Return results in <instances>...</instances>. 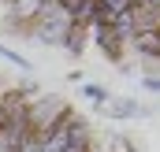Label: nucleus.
<instances>
[{
	"instance_id": "1",
	"label": "nucleus",
	"mask_w": 160,
	"mask_h": 152,
	"mask_svg": "<svg viewBox=\"0 0 160 152\" xmlns=\"http://www.w3.org/2000/svg\"><path fill=\"white\" fill-rule=\"evenodd\" d=\"M71 112V104L63 100V97H52V93H41L38 100L26 108V122H30V134L41 137V134H48L63 115Z\"/></svg>"
},
{
	"instance_id": "2",
	"label": "nucleus",
	"mask_w": 160,
	"mask_h": 152,
	"mask_svg": "<svg viewBox=\"0 0 160 152\" xmlns=\"http://www.w3.org/2000/svg\"><path fill=\"white\" fill-rule=\"evenodd\" d=\"M89 34H93V41L101 45V52H104V59H112V63H119L123 59V41L108 30V26H89Z\"/></svg>"
},
{
	"instance_id": "3",
	"label": "nucleus",
	"mask_w": 160,
	"mask_h": 152,
	"mask_svg": "<svg viewBox=\"0 0 160 152\" xmlns=\"http://www.w3.org/2000/svg\"><path fill=\"white\" fill-rule=\"evenodd\" d=\"M130 48H134L138 56L160 59V26H157V30H142V34H134V37H130Z\"/></svg>"
},
{
	"instance_id": "4",
	"label": "nucleus",
	"mask_w": 160,
	"mask_h": 152,
	"mask_svg": "<svg viewBox=\"0 0 160 152\" xmlns=\"http://www.w3.org/2000/svg\"><path fill=\"white\" fill-rule=\"evenodd\" d=\"M93 130H89V122H78L75 130H71V141H67V149L63 152H93Z\"/></svg>"
},
{
	"instance_id": "5",
	"label": "nucleus",
	"mask_w": 160,
	"mask_h": 152,
	"mask_svg": "<svg viewBox=\"0 0 160 152\" xmlns=\"http://www.w3.org/2000/svg\"><path fill=\"white\" fill-rule=\"evenodd\" d=\"M108 30H112L123 45H130V37H134V7H130V11H119V15L112 19V26H108Z\"/></svg>"
},
{
	"instance_id": "6",
	"label": "nucleus",
	"mask_w": 160,
	"mask_h": 152,
	"mask_svg": "<svg viewBox=\"0 0 160 152\" xmlns=\"http://www.w3.org/2000/svg\"><path fill=\"white\" fill-rule=\"evenodd\" d=\"M86 41H89V30L78 26V22H71V30H67V37H63V48H67L71 56H82V52H86Z\"/></svg>"
},
{
	"instance_id": "7",
	"label": "nucleus",
	"mask_w": 160,
	"mask_h": 152,
	"mask_svg": "<svg viewBox=\"0 0 160 152\" xmlns=\"http://www.w3.org/2000/svg\"><path fill=\"white\" fill-rule=\"evenodd\" d=\"M104 108H108V119H134L145 112V108H138V100H108Z\"/></svg>"
},
{
	"instance_id": "8",
	"label": "nucleus",
	"mask_w": 160,
	"mask_h": 152,
	"mask_svg": "<svg viewBox=\"0 0 160 152\" xmlns=\"http://www.w3.org/2000/svg\"><path fill=\"white\" fill-rule=\"evenodd\" d=\"M157 26H160V11H153V7H134V34L157 30Z\"/></svg>"
},
{
	"instance_id": "9",
	"label": "nucleus",
	"mask_w": 160,
	"mask_h": 152,
	"mask_svg": "<svg viewBox=\"0 0 160 152\" xmlns=\"http://www.w3.org/2000/svg\"><path fill=\"white\" fill-rule=\"evenodd\" d=\"M82 93H86V100H93V104H101V108L112 100V97H108V89H104V85H97V82H86V85H82Z\"/></svg>"
},
{
	"instance_id": "10",
	"label": "nucleus",
	"mask_w": 160,
	"mask_h": 152,
	"mask_svg": "<svg viewBox=\"0 0 160 152\" xmlns=\"http://www.w3.org/2000/svg\"><path fill=\"white\" fill-rule=\"evenodd\" d=\"M104 152H138V149H134L130 137H123V134H108V149H104Z\"/></svg>"
},
{
	"instance_id": "11",
	"label": "nucleus",
	"mask_w": 160,
	"mask_h": 152,
	"mask_svg": "<svg viewBox=\"0 0 160 152\" xmlns=\"http://www.w3.org/2000/svg\"><path fill=\"white\" fill-rule=\"evenodd\" d=\"M0 56H4L8 63H15V67H22V71H30V59H22L19 52H11V48H4V45H0Z\"/></svg>"
},
{
	"instance_id": "12",
	"label": "nucleus",
	"mask_w": 160,
	"mask_h": 152,
	"mask_svg": "<svg viewBox=\"0 0 160 152\" xmlns=\"http://www.w3.org/2000/svg\"><path fill=\"white\" fill-rule=\"evenodd\" d=\"M101 4H108V7H112L116 15H119V11H130V7H134V0H101Z\"/></svg>"
},
{
	"instance_id": "13",
	"label": "nucleus",
	"mask_w": 160,
	"mask_h": 152,
	"mask_svg": "<svg viewBox=\"0 0 160 152\" xmlns=\"http://www.w3.org/2000/svg\"><path fill=\"white\" fill-rule=\"evenodd\" d=\"M142 82H145V89H149V93H160V78H157V74H145Z\"/></svg>"
},
{
	"instance_id": "14",
	"label": "nucleus",
	"mask_w": 160,
	"mask_h": 152,
	"mask_svg": "<svg viewBox=\"0 0 160 152\" xmlns=\"http://www.w3.org/2000/svg\"><path fill=\"white\" fill-rule=\"evenodd\" d=\"M134 7H153V11H160V0H134Z\"/></svg>"
},
{
	"instance_id": "15",
	"label": "nucleus",
	"mask_w": 160,
	"mask_h": 152,
	"mask_svg": "<svg viewBox=\"0 0 160 152\" xmlns=\"http://www.w3.org/2000/svg\"><path fill=\"white\" fill-rule=\"evenodd\" d=\"M8 126V108H4V100H0V130Z\"/></svg>"
},
{
	"instance_id": "16",
	"label": "nucleus",
	"mask_w": 160,
	"mask_h": 152,
	"mask_svg": "<svg viewBox=\"0 0 160 152\" xmlns=\"http://www.w3.org/2000/svg\"><path fill=\"white\" fill-rule=\"evenodd\" d=\"M0 4H8V7H11V4H15V0H0Z\"/></svg>"
}]
</instances>
